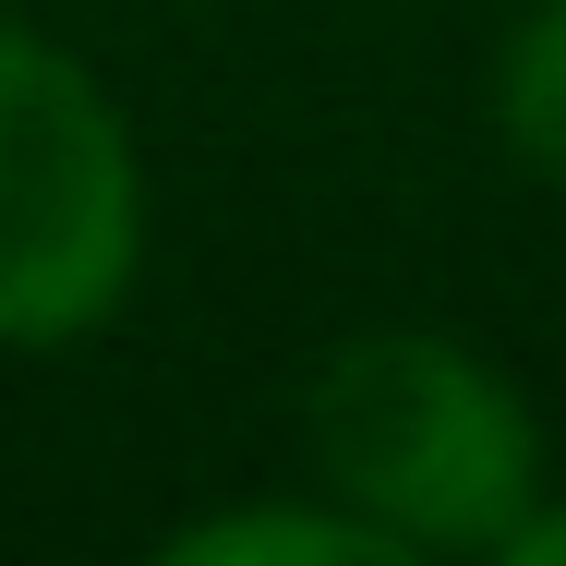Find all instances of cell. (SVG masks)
I'll use <instances>...</instances> for the list:
<instances>
[{
	"label": "cell",
	"mask_w": 566,
	"mask_h": 566,
	"mask_svg": "<svg viewBox=\"0 0 566 566\" xmlns=\"http://www.w3.org/2000/svg\"><path fill=\"white\" fill-rule=\"evenodd\" d=\"M302 447L349 518L398 555H506L543 506V422L531 398L434 326H374L314 361Z\"/></svg>",
	"instance_id": "cell-1"
},
{
	"label": "cell",
	"mask_w": 566,
	"mask_h": 566,
	"mask_svg": "<svg viewBox=\"0 0 566 566\" xmlns=\"http://www.w3.org/2000/svg\"><path fill=\"white\" fill-rule=\"evenodd\" d=\"M145 265V169L85 61L0 24V349L109 326Z\"/></svg>",
	"instance_id": "cell-2"
},
{
	"label": "cell",
	"mask_w": 566,
	"mask_h": 566,
	"mask_svg": "<svg viewBox=\"0 0 566 566\" xmlns=\"http://www.w3.org/2000/svg\"><path fill=\"white\" fill-rule=\"evenodd\" d=\"M181 566H398V543L374 531V518H349V506H241V518H206V531H181L169 543Z\"/></svg>",
	"instance_id": "cell-3"
},
{
	"label": "cell",
	"mask_w": 566,
	"mask_h": 566,
	"mask_svg": "<svg viewBox=\"0 0 566 566\" xmlns=\"http://www.w3.org/2000/svg\"><path fill=\"white\" fill-rule=\"evenodd\" d=\"M494 120H506V145L566 181V0H543L531 24H518V49H506V73H494Z\"/></svg>",
	"instance_id": "cell-4"
},
{
	"label": "cell",
	"mask_w": 566,
	"mask_h": 566,
	"mask_svg": "<svg viewBox=\"0 0 566 566\" xmlns=\"http://www.w3.org/2000/svg\"><path fill=\"white\" fill-rule=\"evenodd\" d=\"M506 555H518V566H566V494H555V506H531V531H518Z\"/></svg>",
	"instance_id": "cell-5"
}]
</instances>
